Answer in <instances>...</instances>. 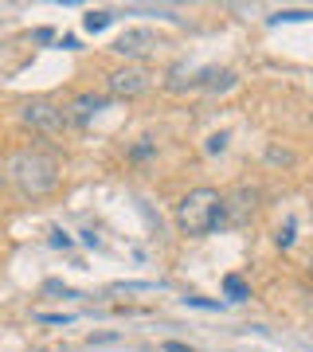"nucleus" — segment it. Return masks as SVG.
Listing matches in <instances>:
<instances>
[{
    "label": "nucleus",
    "mask_w": 313,
    "mask_h": 352,
    "mask_svg": "<svg viewBox=\"0 0 313 352\" xmlns=\"http://www.w3.org/2000/svg\"><path fill=\"white\" fill-rule=\"evenodd\" d=\"M4 184H12L20 196L28 200H39L47 192L59 188V161L51 157L47 149H36V145H24V149H12L4 157Z\"/></svg>",
    "instance_id": "f257e3e1"
},
{
    "label": "nucleus",
    "mask_w": 313,
    "mask_h": 352,
    "mask_svg": "<svg viewBox=\"0 0 313 352\" xmlns=\"http://www.w3.org/2000/svg\"><path fill=\"white\" fill-rule=\"evenodd\" d=\"M173 219L184 235H212L224 223V196L215 188H192L173 208Z\"/></svg>",
    "instance_id": "f03ea898"
},
{
    "label": "nucleus",
    "mask_w": 313,
    "mask_h": 352,
    "mask_svg": "<svg viewBox=\"0 0 313 352\" xmlns=\"http://www.w3.org/2000/svg\"><path fill=\"white\" fill-rule=\"evenodd\" d=\"M20 122H24L28 129H36V133H59L71 118H67V110L55 106L51 98H28V102H20Z\"/></svg>",
    "instance_id": "7ed1b4c3"
},
{
    "label": "nucleus",
    "mask_w": 313,
    "mask_h": 352,
    "mask_svg": "<svg viewBox=\"0 0 313 352\" xmlns=\"http://www.w3.org/2000/svg\"><path fill=\"white\" fill-rule=\"evenodd\" d=\"M149 82L153 75L141 63H125L106 75V98H138V94L149 90Z\"/></svg>",
    "instance_id": "20e7f679"
},
{
    "label": "nucleus",
    "mask_w": 313,
    "mask_h": 352,
    "mask_svg": "<svg viewBox=\"0 0 313 352\" xmlns=\"http://www.w3.org/2000/svg\"><path fill=\"white\" fill-rule=\"evenodd\" d=\"M255 208H259V188L239 184L231 196H224V223H247Z\"/></svg>",
    "instance_id": "39448f33"
},
{
    "label": "nucleus",
    "mask_w": 313,
    "mask_h": 352,
    "mask_svg": "<svg viewBox=\"0 0 313 352\" xmlns=\"http://www.w3.org/2000/svg\"><path fill=\"white\" fill-rule=\"evenodd\" d=\"M157 47V36H153L149 28H129L122 36L114 39V55H122V59H145L149 51Z\"/></svg>",
    "instance_id": "423d86ee"
},
{
    "label": "nucleus",
    "mask_w": 313,
    "mask_h": 352,
    "mask_svg": "<svg viewBox=\"0 0 313 352\" xmlns=\"http://www.w3.org/2000/svg\"><path fill=\"white\" fill-rule=\"evenodd\" d=\"M106 106H110V98H106V94H78V98L67 106V118H71L75 126H87L90 118H94L98 110H106Z\"/></svg>",
    "instance_id": "0eeeda50"
},
{
    "label": "nucleus",
    "mask_w": 313,
    "mask_h": 352,
    "mask_svg": "<svg viewBox=\"0 0 313 352\" xmlns=\"http://www.w3.org/2000/svg\"><path fill=\"white\" fill-rule=\"evenodd\" d=\"M224 294L231 298V302H243V298H250L247 282H243L239 274H227V278H224Z\"/></svg>",
    "instance_id": "6e6552de"
},
{
    "label": "nucleus",
    "mask_w": 313,
    "mask_h": 352,
    "mask_svg": "<svg viewBox=\"0 0 313 352\" xmlns=\"http://www.w3.org/2000/svg\"><path fill=\"white\" fill-rule=\"evenodd\" d=\"M298 20H313V8H286L270 16V24H298Z\"/></svg>",
    "instance_id": "1a4fd4ad"
},
{
    "label": "nucleus",
    "mask_w": 313,
    "mask_h": 352,
    "mask_svg": "<svg viewBox=\"0 0 313 352\" xmlns=\"http://www.w3.org/2000/svg\"><path fill=\"white\" fill-rule=\"evenodd\" d=\"M110 24H114L110 12H87V20H83V28H87V32H102V28H110Z\"/></svg>",
    "instance_id": "9d476101"
},
{
    "label": "nucleus",
    "mask_w": 313,
    "mask_h": 352,
    "mask_svg": "<svg viewBox=\"0 0 313 352\" xmlns=\"http://www.w3.org/2000/svg\"><path fill=\"white\" fill-rule=\"evenodd\" d=\"M227 149V133H212V138L204 141V153L208 157H215V153H224Z\"/></svg>",
    "instance_id": "9b49d317"
},
{
    "label": "nucleus",
    "mask_w": 313,
    "mask_h": 352,
    "mask_svg": "<svg viewBox=\"0 0 313 352\" xmlns=\"http://www.w3.org/2000/svg\"><path fill=\"white\" fill-rule=\"evenodd\" d=\"M153 149H157L153 141H141V145H133V149H129V157H133V161H145V157H153Z\"/></svg>",
    "instance_id": "f8f14e48"
},
{
    "label": "nucleus",
    "mask_w": 313,
    "mask_h": 352,
    "mask_svg": "<svg viewBox=\"0 0 313 352\" xmlns=\"http://www.w3.org/2000/svg\"><path fill=\"white\" fill-rule=\"evenodd\" d=\"M290 243H294V219H290V223L278 231V247H290Z\"/></svg>",
    "instance_id": "ddd939ff"
},
{
    "label": "nucleus",
    "mask_w": 313,
    "mask_h": 352,
    "mask_svg": "<svg viewBox=\"0 0 313 352\" xmlns=\"http://www.w3.org/2000/svg\"><path fill=\"white\" fill-rule=\"evenodd\" d=\"M39 321H47V325H63V321H71V314H39Z\"/></svg>",
    "instance_id": "4468645a"
},
{
    "label": "nucleus",
    "mask_w": 313,
    "mask_h": 352,
    "mask_svg": "<svg viewBox=\"0 0 313 352\" xmlns=\"http://www.w3.org/2000/svg\"><path fill=\"white\" fill-rule=\"evenodd\" d=\"M161 352H192V349H188V344H180V340H164Z\"/></svg>",
    "instance_id": "2eb2a0df"
},
{
    "label": "nucleus",
    "mask_w": 313,
    "mask_h": 352,
    "mask_svg": "<svg viewBox=\"0 0 313 352\" xmlns=\"http://www.w3.org/2000/svg\"><path fill=\"white\" fill-rule=\"evenodd\" d=\"M51 243H55V247H71V239H67L63 231H51Z\"/></svg>",
    "instance_id": "dca6fc26"
},
{
    "label": "nucleus",
    "mask_w": 313,
    "mask_h": 352,
    "mask_svg": "<svg viewBox=\"0 0 313 352\" xmlns=\"http://www.w3.org/2000/svg\"><path fill=\"white\" fill-rule=\"evenodd\" d=\"M0 192H4V176H0Z\"/></svg>",
    "instance_id": "f3484780"
}]
</instances>
